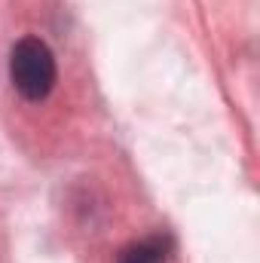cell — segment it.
Listing matches in <instances>:
<instances>
[{
	"mask_svg": "<svg viewBox=\"0 0 260 263\" xmlns=\"http://www.w3.org/2000/svg\"><path fill=\"white\" fill-rule=\"evenodd\" d=\"M117 263H165V245L162 239H141L120 251Z\"/></svg>",
	"mask_w": 260,
	"mask_h": 263,
	"instance_id": "cell-2",
	"label": "cell"
},
{
	"mask_svg": "<svg viewBox=\"0 0 260 263\" xmlns=\"http://www.w3.org/2000/svg\"><path fill=\"white\" fill-rule=\"evenodd\" d=\"M9 77H12V86L18 89L22 98H28V101L46 98L55 86V77H59L52 49L37 37L18 40L12 46V55H9Z\"/></svg>",
	"mask_w": 260,
	"mask_h": 263,
	"instance_id": "cell-1",
	"label": "cell"
}]
</instances>
